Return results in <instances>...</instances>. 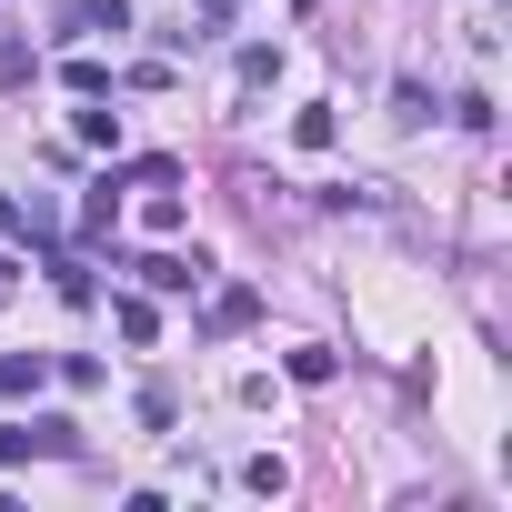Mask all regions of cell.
<instances>
[{
    "mask_svg": "<svg viewBox=\"0 0 512 512\" xmlns=\"http://www.w3.org/2000/svg\"><path fill=\"white\" fill-rule=\"evenodd\" d=\"M41 382H51L41 352H0V392H41Z\"/></svg>",
    "mask_w": 512,
    "mask_h": 512,
    "instance_id": "obj_5",
    "label": "cell"
},
{
    "mask_svg": "<svg viewBox=\"0 0 512 512\" xmlns=\"http://www.w3.org/2000/svg\"><path fill=\"white\" fill-rule=\"evenodd\" d=\"M61 31H131V0H71Z\"/></svg>",
    "mask_w": 512,
    "mask_h": 512,
    "instance_id": "obj_3",
    "label": "cell"
},
{
    "mask_svg": "<svg viewBox=\"0 0 512 512\" xmlns=\"http://www.w3.org/2000/svg\"><path fill=\"white\" fill-rule=\"evenodd\" d=\"M392 121H402V131H422V121H432V91H422V81H402V91H392Z\"/></svg>",
    "mask_w": 512,
    "mask_h": 512,
    "instance_id": "obj_8",
    "label": "cell"
},
{
    "mask_svg": "<svg viewBox=\"0 0 512 512\" xmlns=\"http://www.w3.org/2000/svg\"><path fill=\"white\" fill-rule=\"evenodd\" d=\"M221 11H231V0H221Z\"/></svg>",
    "mask_w": 512,
    "mask_h": 512,
    "instance_id": "obj_14",
    "label": "cell"
},
{
    "mask_svg": "<svg viewBox=\"0 0 512 512\" xmlns=\"http://www.w3.org/2000/svg\"><path fill=\"white\" fill-rule=\"evenodd\" d=\"M201 272H211V262H171V251H151V262H141L151 292H201Z\"/></svg>",
    "mask_w": 512,
    "mask_h": 512,
    "instance_id": "obj_4",
    "label": "cell"
},
{
    "mask_svg": "<svg viewBox=\"0 0 512 512\" xmlns=\"http://www.w3.org/2000/svg\"><path fill=\"white\" fill-rule=\"evenodd\" d=\"M31 71H41V61H31V31H21V21H0V91H21Z\"/></svg>",
    "mask_w": 512,
    "mask_h": 512,
    "instance_id": "obj_2",
    "label": "cell"
},
{
    "mask_svg": "<svg viewBox=\"0 0 512 512\" xmlns=\"http://www.w3.org/2000/svg\"><path fill=\"white\" fill-rule=\"evenodd\" d=\"M61 452H81V422H61V412H31L0 432V462H61Z\"/></svg>",
    "mask_w": 512,
    "mask_h": 512,
    "instance_id": "obj_1",
    "label": "cell"
},
{
    "mask_svg": "<svg viewBox=\"0 0 512 512\" xmlns=\"http://www.w3.org/2000/svg\"><path fill=\"white\" fill-rule=\"evenodd\" d=\"M292 141H302V151H332V101H312V111L292 121Z\"/></svg>",
    "mask_w": 512,
    "mask_h": 512,
    "instance_id": "obj_9",
    "label": "cell"
},
{
    "mask_svg": "<svg viewBox=\"0 0 512 512\" xmlns=\"http://www.w3.org/2000/svg\"><path fill=\"white\" fill-rule=\"evenodd\" d=\"M251 322H262V292H221L211 302V332H251Z\"/></svg>",
    "mask_w": 512,
    "mask_h": 512,
    "instance_id": "obj_6",
    "label": "cell"
},
{
    "mask_svg": "<svg viewBox=\"0 0 512 512\" xmlns=\"http://www.w3.org/2000/svg\"><path fill=\"white\" fill-rule=\"evenodd\" d=\"M282 81V51H241V91H272Z\"/></svg>",
    "mask_w": 512,
    "mask_h": 512,
    "instance_id": "obj_11",
    "label": "cell"
},
{
    "mask_svg": "<svg viewBox=\"0 0 512 512\" xmlns=\"http://www.w3.org/2000/svg\"><path fill=\"white\" fill-rule=\"evenodd\" d=\"M111 322H121V332H131V342H161V312H151V302H121V312H111Z\"/></svg>",
    "mask_w": 512,
    "mask_h": 512,
    "instance_id": "obj_12",
    "label": "cell"
},
{
    "mask_svg": "<svg viewBox=\"0 0 512 512\" xmlns=\"http://www.w3.org/2000/svg\"><path fill=\"white\" fill-rule=\"evenodd\" d=\"M61 81H71V91H81V101H101V91H111V71H101V61H91V51H71V61H61Z\"/></svg>",
    "mask_w": 512,
    "mask_h": 512,
    "instance_id": "obj_7",
    "label": "cell"
},
{
    "mask_svg": "<svg viewBox=\"0 0 512 512\" xmlns=\"http://www.w3.org/2000/svg\"><path fill=\"white\" fill-rule=\"evenodd\" d=\"M11 231H21V201H11V191H0V241H11Z\"/></svg>",
    "mask_w": 512,
    "mask_h": 512,
    "instance_id": "obj_13",
    "label": "cell"
},
{
    "mask_svg": "<svg viewBox=\"0 0 512 512\" xmlns=\"http://www.w3.org/2000/svg\"><path fill=\"white\" fill-rule=\"evenodd\" d=\"M111 221H121V181H101V191L81 201V231H111Z\"/></svg>",
    "mask_w": 512,
    "mask_h": 512,
    "instance_id": "obj_10",
    "label": "cell"
}]
</instances>
